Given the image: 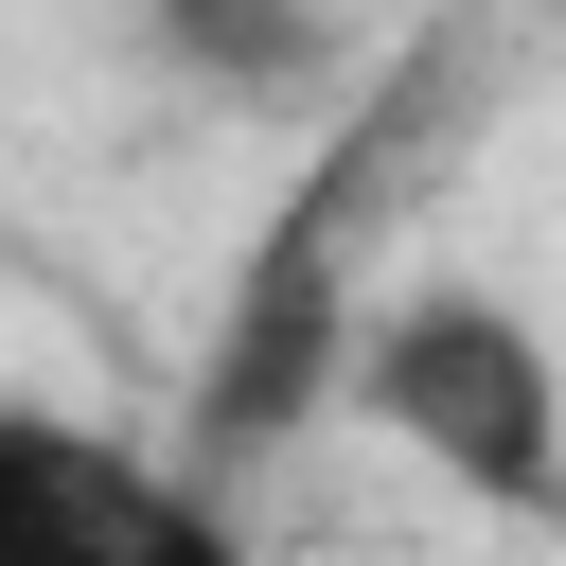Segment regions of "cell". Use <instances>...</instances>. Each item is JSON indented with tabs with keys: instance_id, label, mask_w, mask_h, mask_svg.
<instances>
[{
	"instance_id": "7a4b0ae2",
	"label": "cell",
	"mask_w": 566,
	"mask_h": 566,
	"mask_svg": "<svg viewBox=\"0 0 566 566\" xmlns=\"http://www.w3.org/2000/svg\"><path fill=\"white\" fill-rule=\"evenodd\" d=\"M0 566H248L230 495L0 389Z\"/></svg>"
},
{
	"instance_id": "3957f363",
	"label": "cell",
	"mask_w": 566,
	"mask_h": 566,
	"mask_svg": "<svg viewBox=\"0 0 566 566\" xmlns=\"http://www.w3.org/2000/svg\"><path fill=\"white\" fill-rule=\"evenodd\" d=\"M142 35H159L195 88H230V106L318 88V0H142Z\"/></svg>"
},
{
	"instance_id": "6da1fadb",
	"label": "cell",
	"mask_w": 566,
	"mask_h": 566,
	"mask_svg": "<svg viewBox=\"0 0 566 566\" xmlns=\"http://www.w3.org/2000/svg\"><path fill=\"white\" fill-rule=\"evenodd\" d=\"M354 424H389L442 495L478 513H566V354L495 301V283H389L336 336Z\"/></svg>"
}]
</instances>
